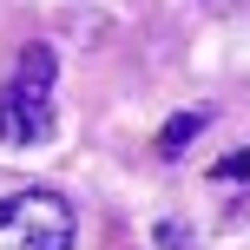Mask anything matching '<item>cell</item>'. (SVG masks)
<instances>
[{
  "instance_id": "cell-1",
  "label": "cell",
  "mask_w": 250,
  "mask_h": 250,
  "mask_svg": "<svg viewBox=\"0 0 250 250\" xmlns=\"http://www.w3.org/2000/svg\"><path fill=\"white\" fill-rule=\"evenodd\" d=\"M53 138V46H26L13 79L0 86V145H46Z\"/></svg>"
},
{
  "instance_id": "cell-2",
  "label": "cell",
  "mask_w": 250,
  "mask_h": 250,
  "mask_svg": "<svg viewBox=\"0 0 250 250\" xmlns=\"http://www.w3.org/2000/svg\"><path fill=\"white\" fill-rule=\"evenodd\" d=\"M0 250H73V204L60 191H13L0 204Z\"/></svg>"
},
{
  "instance_id": "cell-3",
  "label": "cell",
  "mask_w": 250,
  "mask_h": 250,
  "mask_svg": "<svg viewBox=\"0 0 250 250\" xmlns=\"http://www.w3.org/2000/svg\"><path fill=\"white\" fill-rule=\"evenodd\" d=\"M204 125H211V112H171V119H165V132H158V158H178Z\"/></svg>"
},
{
  "instance_id": "cell-4",
  "label": "cell",
  "mask_w": 250,
  "mask_h": 250,
  "mask_svg": "<svg viewBox=\"0 0 250 250\" xmlns=\"http://www.w3.org/2000/svg\"><path fill=\"white\" fill-rule=\"evenodd\" d=\"M217 185H250V151H230V158H217Z\"/></svg>"
},
{
  "instance_id": "cell-5",
  "label": "cell",
  "mask_w": 250,
  "mask_h": 250,
  "mask_svg": "<svg viewBox=\"0 0 250 250\" xmlns=\"http://www.w3.org/2000/svg\"><path fill=\"white\" fill-rule=\"evenodd\" d=\"M158 244H165V250H185L191 230H185V224H158Z\"/></svg>"
}]
</instances>
